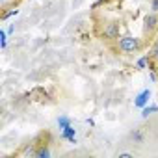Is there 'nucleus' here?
Segmentation results:
<instances>
[{"label":"nucleus","mask_w":158,"mask_h":158,"mask_svg":"<svg viewBox=\"0 0 158 158\" xmlns=\"http://www.w3.org/2000/svg\"><path fill=\"white\" fill-rule=\"evenodd\" d=\"M117 47L121 52H127V54H132V52H138L141 48V41L134 35H123L117 39Z\"/></svg>","instance_id":"f257e3e1"},{"label":"nucleus","mask_w":158,"mask_h":158,"mask_svg":"<svg viewBox=\"0 0 158 158\" xmlns=\"http://www.w3.org/2000/svg\"><path fill=\"white\" fill-rule=\"evenodd\" d=\"M119 34H121V26H119V23L112 21V23L104 24V30H102L104 39H108V41H115V39H119V37H121Z\"/></svg>","instance_id":"f03ea898"},{"label":"nucleus","mask_w":158,"mask_h":158,"mask_svg":"<svg viewBox=\"0 0 158 158\" xmlns=\"http://www.w3.org/2000/svg\"><path fill=\"white\" fill-rule=\"evenodd\" d=\"M143 30H145V34H154L156 30H158V13H149V15H145V19H143Z\"/></svg>","instance_id":"7ed1b4c3"},{"label":"nucleus","mask_w":158,"mask_h":158,"mask_svg":"<svg viewBox=\"0 0 158 158\" xmlns=\"http://www.w3.org/2000/svg\"><path fill=\"white\" fill-rule=\"evenodd\" d=\"M149 99H151V91H149V89H143V91L138 93V97H136V101H134V106H136V108H143V106L149 104Z\"/></svg>","instance_id":"20e7f679"},{"label":"nucleus","mask_w":158,"mask_h":158,"mask_svg":"<svg viewBox=\"0 0 158 158\" xmlns=\"http://www.w3.org/2000/svg\"><path fill=\"white\" fill-rule=\"evenodd\" d=\"M61 138L67 139V141H71V143H76V130L73 128V125H69L67 128L61 130Z\"/></svg>","instance_id":"39448f33"},{"label":"nucleus","mask_w":158,"mask_h":158,"mask_svg":"<svg viewBox=\"0 0 158 158\" xmlns=\"http://www.w3.org/2000/svg\"><path fill=\"white\" fill-rule=\"evenodd\" d=\"M35 158H50V149L48 143H41L35 151Z\"/></svg>","instance_id":"423d86ee"},{"label":"nucleus","mask_w":158,"mask_h":158,"mask_svg":"<svg viewBox=\"0 0 158 158\" xmlns=\"http://www.w3.org/2000/svg\"><path fill=\"white\" fill-rule=\"evenodd\" d=\"M156 112H158V106H156V104H151V106L147 104V106H143V108H141V117H143V119H147L151 114H156Z\"/></svg>","instance_id":"0eeeda50"},{"label":"nucleus","mask_w":158,"mask_h":158,"mask_svg":"<svg viewBox=\"0 0 158 158\" xmlns=\"http://www.w3.org/2000/svg\"><path fill=\"white\" fill-rule=\"evenodd\" d=\"M149 61H151V58H149V54H145V56L138 58V61H136V67H138V69H147Z\"/></svg>","instance_id":"6e6552de"},{"label":"nucleus","mask_w":158,"mask_h":158,"mask_svg":"<svg viewBox=\"0 0 158 158\" xmlns=\"http://www.w3.org/2000/svg\"><path fill=\"white\" fill-rule=\"evenodd\" d=\"M69 125H71V119H69L67 115H60V117H58V127H60L61 130H63V128H67Z\"/></svg>","instance_id":"1a4fd4ad"},{"label":"nucleus","mask_w":158,"mask_h":158,"mask_svg":"<svg viewBox=\"0 0 158 158\" xmlns=\"http://www.w3.org/2000/svg\"><path fill=\"white\" fill-rule=\"evenodd\" d=\"M130 136H132V139H134L136 143H143V132H141L139 128H138V130H134Z\"/></svg>","instance_id":"9d476101"},{"label":"nucleus","mask_w":158,"mask_h":158,"mask_svg":"<svg viewBox=\"0 0 158 158\" xmlns=\"http://www.w3.org/2000/svg\"><path fill=\"white\" fill-rule=\"evenodd\" d=\"M0 47L2 48L8 47V32L6 30H0Z\"/></svg>","instance_id":"9b49d317"},{"label":"nucleus","mask_w":158,"mask_h":158,"mask_svg":"<svg viewBox=\"0 0 158 158\" xmlns=\"http://www.w3.org/2000/svg\"><path fill=\"white\" fill-rule=\"evenodd\" d=\"M149 58L152 60V61H158V41L154 43V47L151 48V52H149Z\"/></svg>","instance_id":"f8f14e48"},{"label":"nucleus","mask_w":158,"mask_h":158,"mask_svg":"<svg viewBox=\"0 0 158 158\" xmlns=\"http://www.w3.org/2000/svg\"><path fill=\"white\" fill-rule=\"evenodd\" d=\"M17 13H19V10H15V8H11L10 11H4V13H2V19L6 21V19H10V17H15Z\"/></svg>","instance_id":"ddd939ff"},{"label":"nucleus","mask_w":158,"mask_h":158,"mask_svg":"<svg viewBox=\"0 0 158 158\" xmlns=\"http://www.w3.org/2000/svg\"><path fill=\"white\" fill-rule=\"evenodd\" d=\"M151 11L158 13V0H151Z\"/></svg>","instance_id":"4468645a"},{"label":"nucleus","mask_w":158,"mask_h":158,"mask_svg":"<svg viewBox=\"0 0 158 158\" xmlns=\"http://www.w3.org/2000/svg\"><path fill=\"white\" fill-rule=\"evenodd\" d=\"M119 158H132V154H130V152H121Z\"/></svg>","instance_id":"2eb2a0df"},{"label":"nucleus","mask_w":158,"mask_h":158,"mask_svg":"<svg viewBox=\"0 0 158 158\" xmlns=\"http://www.w3.org/2000/svg\"><path fill=\"white\" fill-rule=\"evenodd\" d=\"M8 4H10V0H2V8H4V10H6V6H8Z\"/></svg>","instance_id":"dca6fc26"}]
</instances>
